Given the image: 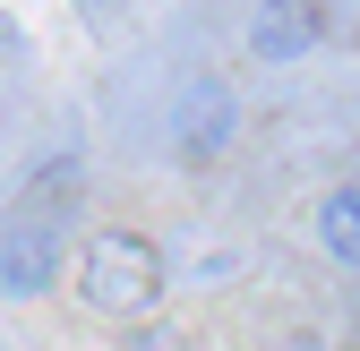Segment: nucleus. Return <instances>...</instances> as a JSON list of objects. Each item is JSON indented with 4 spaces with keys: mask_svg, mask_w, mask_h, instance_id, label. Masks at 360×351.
Segmentation results:
<instances>
[{
    "mask_svg": "<svg viewBox=\"0 0 360 351\" xmlns=\"http://www.w3.org/2000/svg\"><path fill=\"white\" fill-rule=\"evenodd\" d=\"M77 300H86V309H95V317H120V326H138L146 309H155V300H163V249L146 240V232H95V240H86L77 249Z\"/></svg>",
    "mask_w": 360,
    "mask_h": 351,
    "instance_id": "nucleus-1",
    "label": "nucleus"
},
{
    "mask_svg": "<svg viewBox=\"0 0 360 351\" xmlns=\"http://www.w3.org/2000/svg\"><path fill=\"white\" fill-rule=\"evenodd\" d=\"M163 128H172V163H189V171H206V163H223L240 146V128H249V112H240V86L223 77V69H189L172 86V112H163Z\"/></svg>",
    "mask_w": 360,
    "mask_h": 351,
    "instance_id": "nucleus-2",
    "label": "nucleus"
},
{
    "mask_svg": "<svg viewBox=\"0 0 360 351\" xmlns=\"http://www.w3.org/2000/svg\"><path fill=\"white\" fill-rule=\"evenodd\" d=\"M69 266V240H60V214H26V206H0V300H43Z\"/></svg>",
    "mask_w": 360,
    "mask_h": 351,
    "instance_id": "nucleus-3",
    "label": "nucleus"
},
{
    "mask_svg": "<svg viewBox=\"0 0 360 351\" xmlns=\"http://www.w3.org/2000/svg\"><path fill=\"white\" fill-rule=\"evenodd\" d=\"M326 43V9L318 0H257L249 9V60L257 69H292Z\"/></svg>",
    "mask_w": 360,
    "mask_h": 351,
    "instance_id": "nucleus-4",
    "label": "nucleus"
},
{
    "mask_svg": "<svg viewBox=\"0 0 360 351\" xmlns=\"http://www.w3.org/2000/svg\"><path fill=\"white\" fill-rule=\"evenodd\" d=\"M318 249H326V266L360 274V180H343V189L318 197Z\"/></svg>",
    "mask_w": 360,
    "mask_h": 351,
    "instance_id": "nucleus-5",
    "label": "nucleus"
},
{
    "mask_svg": "<svg viewBox=\"0 0 360 351\" xmlns=\"http://www.w3.org/2000/svg\"><path fill=\"white\" fill-rule=\"evenodd\" d=\"M120 351H189V326H172V317H138L120 334Z\"/></svg>",
    "mask_w": 360,
    "mask_h": 351,
    "instance_id": "nucleus-6",
    "label": "nucleus"
},
{
    "mask_svg": "<svg viewBox=\"0 0 360 351\" xmlns=\"http://www.w3.org/2000/svg\"><path fill=\"white\" fill-rule=\"evenodd\" d=\"M129 9H138V0H77V18H86V26H95V34H112V26H120Z\"/></svg>",
    "mask_w": 360,
    "mask_h": 351,
    "instance_id": "nucleus-7",
    "label": "nucleus"
},
{
    "mask_svg": "<svg viewBox=\"0 0 360 351\" xmlns=\"http://www.w3.org/2000/svg\"><path fill=\"white\" fill-rule=\"evenodd\" d=\"M283 351H343V334H318V326H300V334H283Z\"/></svg>",
    "mask_w": 360,
    "mask_h": 351,
    "instance_id": "nucleus-8",
    "label": "nucleus"
},
{
    "mask_svg": "<svg viewBox=\"0 0 360 351\" xmlns=\"http://www.w3.org/2000/svg\"><path fill=\"white\" fill-rule=\"evenodd\" d=\"M0 9H18V0H0Z\"/></svg>",
    "mask_w": 360,
    "mask_h": 351,
    "instance_id": "nucleus-9",
    "label": "nucleus"
}]
</instances>
